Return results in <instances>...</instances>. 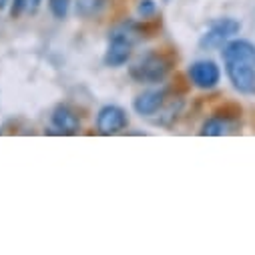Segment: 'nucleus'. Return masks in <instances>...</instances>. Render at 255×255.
Wrapping results in <instances>:
<instances>
[{"instance_id": "17", "label": "nucleus", "mask_w": 255, "mask_h": 255, "mask_svg": "<svg viewBox=\"0 0 255 255\" xmlns=\"http://www.w3.org/2000/svg\"><path fill=\"white\" fill-rule=\"evenodd\" d=\"M165 2H169V0H165Z\"/></svg>"}, {"instance_id": "3", "label": "nucleus", "mask_w": 255, "mask_h": 255, "mask_svg": "<svg viewBox=\"0 0 255 255\" xmlns=\"http://www.w3.org/2000/svg\"><path fill=\"white\" fill-rule=\"evenodd\" d=\"M223 62H225V75L231 81L233 89L243 95H255V67L237 60H223Z\"/></svg>"}, {"instance_id": "13", "label": "nucleus", "mask_w": 255, "mask_h": 255, "mask_svg": "<svg viewBox=\"0 0 255 255\" xmlns=\"http://www.w3.org/2000/svg\"><path fill=\"white\" fill-rule=\"evenodd\" d=\"M137 12L141 18H151L157 12V2L155 0H141L139 6H137Z\"/></svg>"}, {"instance_id": "1", "label": "nucleus", "mask_w": 255, "mask_h": 255, "mask_svg": "<svg viewBox=\"0 0 255 255\" xmlns=\"http://www.w3.org/2000/svg\"><path fill=\"white\" fill-rule=\"evenodd\" d=\"M171 71V60L161 52H147L131 67V77L137 83H161Z\"/></svg>"}, {"instance_id": "8", "label": "nucleus", "mask_w": 255, "mask_h": 255, "mask_svg": "<svg viewBox=\"0 0 255 255\" xmlns=\"http://www.w3.org/2000/svg\"><path fill=\"white\" fill-rule=\"evenodd\" d=\"M165 97L167 91L165 89H155V91H145L143 95H139L133 103V109L137 111V115L141 117H151L157 111H161V107L165 105Z\"/></svg>"}, {"instance_id": "7", "label": "nucleus", "mask_w": 255, "mask_h": 255, "mask_svg": "<svg viewBox=\"0 0 255 255\" xmlns=\"http://www.w3.org/2000/svg\"><path fill=\"white\" fill-rule=\"evenodd\" d=\"M223 60H237V62H247V65L255 67V44L243 38H235L229 40L223 50Z\"/></svg>"}, {"instance_id": "9", "label": "nucleus", "mask_w": 255, "mask_h": 255, "mask_svg": "<svg viewBox=\"0 0 255 255\" xmlns=\"http://www.w3.org/2000/svg\"><path fill=\"white\" fill-rule=\"evenodd\" d=\"M52 125L65 135H75L81 129V121H79L77 113L67 105H58L52 111Z\"/></svg>"}, {"instance_id": "16", "label": "nucleus", "mask_w": 255, "mask_h": 255, "mask_svg": "<svg viewBox=\"0 0 255 255\" xmlns=\"http://www.w3.org/2000/svg\"><path fill=\"white\" fill-rule=\"evenodd\" d=\"M10 4V0H0V10H4Z\"/></svg>"}, {"instance_id": "2", "label": "nucleus", "mask_w": 255, "mask_h": 255, "mask_svg": "<svg viewBox=\"0 0 255 255\" xmlns=\"http://www.w3.org/2000/svg\"><path fill=\"white\" fill-rule=\"evenodd\" d=\"M239 32H241V22L235 18L223 16V18H217L209 24V28L201 36L199 44H201V48H217V46L227 44Z\"/></svg>"}, {"instance_id": "14", "label": "nucleus", "mask_w": 255, "mask_h": 255, "mask_svg": "<svg viewBox=\"0 0 255 255\" xmlns=\"http://www.w3.org/2000/svg\"><path fill=\"white\" fill-rule=\"evenodd\" d=\"M26 4H28V0H10V16L18 18L26 10Z\"/></svg>"}, {"instance_id": "6", "label": "nucleus", "mask_w": 255, "mask_h": 255, "mask_svg": "<svg viewBox=\"0 0 255 255\" xmlns=\"http://www.w3.org/2000/svg\"><path fill=\"white\" fill-rule=\"evenodd\" d=\"M189 81L193 83L197 89L209 91L213 87H217L219 79H221V71L213 60H195L193 65L189 67Z\"/></svg>"}, {"instance_id": "4", "label": "nucleus", "mask_w": 255, "mask_h": 255, "mask_svg": "<svg viewBox=\"0 0 255 255\" xmlns=\"http://www.w3.org/2000/svg\"><path fill=\"white\" fill-rule=\"evenodd\" d=\"M127 113L117 105H105L97 115V129L101 135H117L127 129Z\"/></svg>"}, {"instance_id": "15", "label": "nucleus", "mask_w": 255, "mask_h": 255, "mask_svg": "<svg viewBox=\"0 0 255 255\" xmlns=\"http://www.w3.org/2000/svg\"><path fill=\"white\" fill-rule=\"evenodd\" d=\"M40 2H42V0H28L26 10H30V12H36V10H38V6H40Z\"/></svg>"}, {"instance_id": "10", "label": "nucleus", "mask_w": 255, "mask_h": 255, "mask_svg": "<svg viewBox=\"0 0 255 255\" xmlns=\"http://www.w3.org/2000/svg\"><path fill=\"white\" fill-rule=\"evenodd\" d=\"M233 125H235V119H229V117L217 113L215 117H211L209 121L203 123L201 135H205V137H221V135H225V133H229L233 129Z\"/></svg>"}, {"instance_id": "12", "label": "nucleus", "mask_w": 255, "mask_h": 255, "mask_svg": "<svg viewBox=\"0 0 255 255\" xmlns=\"http://www.w3.org/2000/svg\"><path fill=\"white\" fill-rule=\"evenodd\" d=\"M48 8L54 18H67L69 8H71V0H48Z\"/></svg>"}, {"instance_id": "11", "label": "nucleus", "mask_w": 255, "mask_h": 255, "mask_svg": "<svg viewBox=\"0 0 255 255\" xmlns=\"http://www.w3.org/2000/svg\"><path fill=\"white\" fill-rule=\"evenodd\" d=\"M103 6H105V0H77V12L85 18L99 14Z\"/></svg>"}, {"instance_id": "5", "label": "nucleus", "mask_w": 255, "mask_h": 255, "mask_svg": "<svg viewBox=\"0 0 255 255\" xmlns=\"http://www.w3.org/2000/svg\"><path fill=\"white\" fill-rule=\"evenodd\" d=\"M131 54H133V40L125 32L117 30L109 40V46L105 52V65L107 67H123L129 62Z\"/></svg>"}]
</instances>
